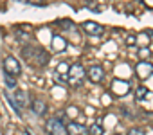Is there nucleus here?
I'll return each instance as SVG.
<instances>
[{"instance_id": "10", "label": "nucleus", "mask_w": 153, "mask_h": 135, "mask_svg": "<svg viewBox=\"0 0 153 135\" xmlns=\"http://www.w3.org/2000/svg\"><path fill=\"white\" fill-rule=\"evenodd\" d=\"M31 108H33V112H34L36 115H45V113H47V103L42 101V99H34V101L31 103Z\"/></svg>"}, {"instance_id": "3", "label": "nucleus", "mask_w": 153, "mask_h": 135, "mask_svg": "<svg viewBox=\"0 0 153 135\" xmlns=\"http://www.w3.org/2000/svg\"><path fill=\"white\" fill-rule=\"evenodd\" d=\"M4 72L9 74V76H13V78L20 76L22 74V65H20V61L16 58H13V56H6L4 58Z\"/></svg>"}, {"instance_id": "16", "label": "nucleus", "mask_w": 153, "mask_h": 135, "mask_svg": "<svg viewBox=\"0 0 153 135\" xmlns=\"http://www.w3.org/2000/svg\"><path fill=\"white\" fill-rule=\"evenodd\" d=\"M4 81H6V85H7V88H16V79L13 78V76H9V74H4Z\"/></svg>"}, {"instance_id": "9", "label": "nucleus", "mask_w": 153, "mask_h": 135, "mask_svg": "<svg viewBox=\"0 0 153 135\" xmlns=\"http://www.w3.org/2000/svg\"><path fill=\"white\" fill-rule=\"evenodd\" d=\"M137 72H139V76H140L142 79H146V78H149V76L153 74V65L148 63V61H142V63H139V67H137Z\"/></svg>"}, {"instance_id": "15", "label": "nucleus", "mask_w": 153, "mask_h": 135, "mask_svg": "<svg viewBox=\"0 0 153 135\" xmlns=\"http://www.w3.org/2000/svg\"><path fill=\"white\" fill-rule=\"evenodd\" d=\"M88 133H90V135H103V133H105V128H103L99 122H96V124H92V128L88 130Z\"/></svg>"}, {"instance_id": "11", "label": "nucleus", "mask_w": 153, "mask_h": 135, "mask_svg": "<svg viewBox=\"0 0 153 135\" xmlns=\"http://www.w3.org/2000/svg\"><path fill=\"white\" fill-rule=\"evenodd\" d=\"M67 72H68V65H67V63H59L56 76H58V79H59L61 83H67Z\"/></svg>"}, {"instance_id": "4", "label": "nucleus", "mask_w": 153, "mask_h": 135, "mask_svg": "<svg viewBox=\"0 0 153 135\" xmlns=\"http://www.w3.org/2000/svg\"><path fill=\"white\" fill-rule=\"evenodd\" d=\"M45 130L51 133V135H67V130H65V124L61 122V119L58 117H52L47 121L45 124Z\"/></svg>"}, {"instance_id": "17", "label": "nucleus", "mask_w": 153, "mask_h": 135, "mask_svg": "<svg viewBox=\"0 0 153 135\" xmlns=\"http://www.w3.org/2000/svg\"><path fill=\"white\" fill-rule=\"evenodd\" d=\"M128 135H146V133H144L142 128H131V130L128 131Z\"/></svg>"}, {"instance_id": "7", "label": "nucleus", "mask_w": 153, "mask_h": 135, "mask_svg": "<svg viewBox=\"0 0 153 135\" xmlns=\"http://www.w3.org/2000/svg\"><path fill=\"white\" fill-rule=\"evenodd\" d=\"M65 130H67V135H88V130L81 122H68Z\"/></svg>"}, {"instance_id": "13", "label": "nucleus", "mask_w": 153, "mask_h": 135, "mask_svg": "<svg viewBox=\"0 0 153 135\" xmlns=\"http://www.w3.org/2000/svg\"><path fill=\"white\" fill-rule=\"evenodd\" d=\"M146 96H148V87H137V90H135V99L137 101H144L146 99Z\"/></svg>"}, {"instance_id": "14", "label": "nucleus", "mask_w": 153, "mask_h": 135, "mask_svg": "<svg viewBox=\"0 0 153 135\" xmlns=\"http://www.w3.org/2000/svg\"><path fill=\"white\" fill-rule=\"evenodd\" d=\"M52 45H54V49L59 52V50H63L67 45H65V40L63 38H59V36H54V40H52Z\"/></svg>"}, {"instance_id": "8", "label": "nucleus", "mask_w": 153, "mask_h": 135, "mask_svg": "<svg viewBox=\"0 0 153 135\" xmlns=\"http://www.w3.org/2000/svg\"><path fill=\"white\" fill-rule=\"evenodd\" d=\"M13 101H15V105L24 112V108L27 106V92H24V90H20V88H15Z\"/></svg>"}, {"instance_id": "1", "label": "nucleus", "mask_w": 153, "mask_h": 135, "mask_svg": "<svg viewBox=\"0 0 153 135\" xmlns=\"http://www.w3.org/2000/svg\"><path fill=\"white\" fill-rule=\"evenodd\" d=\"M22 58L33 67H45L51 59L49 52L43 47H36V45H24L22 47Z\"/></svg>"}, {"instance_id": "5", "label": "nucleus", "mask_w": 153, "mask_h": 135, "mask_svg": "<svg viewBox=\"0 0 153 135\" xmlns=\"http://www.w3.org/2000/svg\"><path fill=\"white\" fill-rule=\"evenodd\" d=\"M87 78L92 81V83H101L105 79V70L101 69L99 65H92L87 69Z\"/></svg>"}, {"instance_id": "19", "label": "nucleus", "mask_w": 153, "mask_h": 135, "mask_svg": "<svg viewBox=\"0 0 153 135\" xmlns=\"http://www.w3.org/2000/svg\"><path fill=\"white\" fill-rule=\"evenodd\" d=\"M115 135H119V133H115Z\"/></svg>"}, {"instance_id": "18", "label": "nucleus", "mask_w": 153, "mask_h": 135, "mask_svg": "<svg viewBox=\"0 0 153 135\" xmlns=\"http://www.w3.org/2000/svg\"><path fill=\"white\" fill-rule=\"evenodd\" d=\"M22 2H25L29 6H43V0H22Z\"/></svg>"}, {"instance_id": "12", "label": "nucleus", "mask_w": 153, "mask_h": 135, "mask_svg": "<svg viewBox=\"0 0 153 135\" xmlns=\"http://www.w3.org/2000/svg\"><path fill=\"white\" fill-rule=\"evenodd\" d=\"M29 36H31L29 27H20V29H16V40H18L20 43H25Z\"/></svg>"}, {"instance_id": "6", "label": "nucleus", "mask_w": 153, "mask_h": 135, "mask_svg": "<svg viewBox=\"0 0 153 135\" xmlns=\"http://www.w3.org/2000/svg\"><path fill=\"white\" fill-rule=\"evenodd\" d=\"M83 31L87 33V34H90V36H101L103 33H105V27L103 25H99L97 22H83Z\"/></svg>"}, {"instance_id": "2", "label": "nucleus", "mask_w": 153, "mask_h": 135, "mask_svg": "<svg viewBox=\"0 0 153 135\" xmlns=\"http://www.w3.org/2000/svg\"><path fill=\"white\" fill-rule=\"evenodd\" d=\"M85 76H87V72H85V69H83V65H81V63H74V65L68 67L67 83H68L70 87H74V88H79V87L83 85V81H85Z\"/></svg>"}]
</instances>
